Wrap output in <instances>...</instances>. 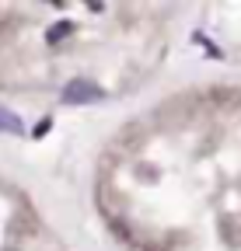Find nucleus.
Wrapping results in <instances>:
<instances>
[{
	"instance_id": "1",
	"label": "nucleus",
	"mask_w": 241,
	"mask_h": 251,
	"mask_svg": "<svg viewBox=\"0 0 241 251\" xmlns=\"http://www.w3.org/2000/svg\"><path fill=\"white\" fill-rule=\"evenodd\" d=\"M98 98H105V91L98 84H91V80H74L63 91V101L67 105H87V101H98Z\"/></svg>"
},
{
	"instance_id": "2",
	"label": "nucleus",
	"mask_w": 241,
	"mask_h": 251,
	"mask_svg": "<svg viewBox=\"0 0 241 251\" xmlns=\"http://www.w3.org/2000/svg\"><path fill=\"white\" fill-rule=\"evenodd\" d=\"M0 129H7V133H25V126L18 122V115H11L7 108H0Z\"/></svg>"
},
{
	"instance_id": "3",
	"label": "nucleus",
	"mask_w": 241,
	"mask_h": 251,
	"mask_svg": "<svg viewBox=\"0 0 241 251\" xmlns=\"http://www.w3.org/2000/svg\"><path fill=\"white\" fill-rule=\"evenodd\" d=\"M49 126H53V119H42V122L35 126V136H46V133H49Z\"/></svg>"
}]
</instances>
